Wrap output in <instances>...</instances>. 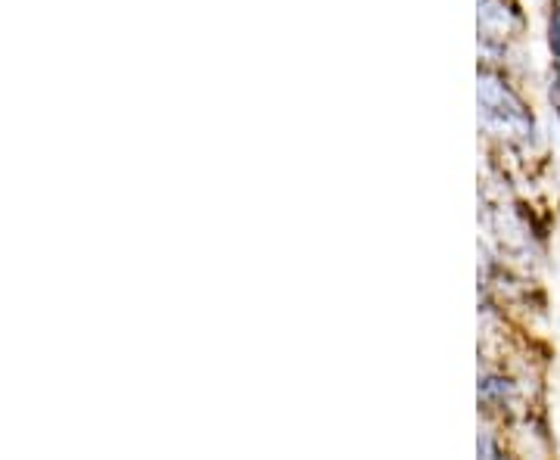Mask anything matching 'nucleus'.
<instances>
[{
  "label": "nucleus",
  "instance_id": "obj_1",
  "mask_svg": "<svg viewBox=\"0 0 560 460\" xmlns=\"http://www.w3.org/2000/svg\"><path fill=\"white\" fill-rule=\"evenodd\" d=\"M482 113L489 116V119H499L501 125H508V128H514V125H523V128H533V119H529V113H526V106L517 101V94L514 91H508L501 81L495 79H482Z\"/></svg>",
  "mask_w": 560,
  "mask_h": 460
},
{
  "label": "nucleus",
  "instance_id": "obj_2",
  "mask_svg": "<svg viewBox=\"0 0 560 460\" xmlns=\"http://www.w3.org/2000/svg\"><path fill=\"white\" fill-rule=\"evenodd\" d=\"M548 40H551V50L560 60V7L551 13V25H548Z\"/></svg>",
  "mask_w": 560,
  "mask_h": 460
},
{
  "label": "nucleus",
  "instance_id": "obj_3",
  "mask_svg": "<svg viewBox=\"0 0 560 460\" xmlns=\"http://www.w3.org/2000/svg\"><path fill=\"white\" fill-rule=\"evenodd\" d=\"M551 101H555V109H558L560 119V66L555 69V79H551Z\"/></svg>",
  "mask_w": 560,
  "mask_h": 460
},
{
  "label": "nucleus",
  "instance_id": "obj_4",
  "mask_svg": "<svg viewBox=\"0 0 560 460\" xmlns=\"http://www.w3.org/2000/svg\"><path fill=\"white\" fill-rule=\"evenodd\" d=\"M480 458H499V448L489 439H480Z\"/></svg>",
  "mask_w": 560,
  "mask_h": 460
},
{
  "label": "nucleus",
  "instance_id": "obj_5",
  "mask_svg": "<svg viewBox=\"0 0 560 460\" xmlns=\"http://www.w3.org/2000/svg\"><path fill=\"white\" fill-rule=\"evenodd\" d=\"M555 3H560V0H555Z\"/></svg>",
  "mask_w": 560,
  "mask_h": 460
}]
</instances>
